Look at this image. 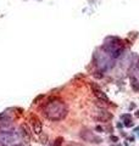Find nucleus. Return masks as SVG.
Returning a JSON list of instances; mask_svg holds the SVG:
<instances>
[{"label":"nucleus","mask_w":139,"mask_h":146,"mask_svg":"<svg viewBox=\"0 0 139 146\" xmlns=\"http://www.w3.org/2000/svg\"><path fill=\"white\" fill-rule=\"evenodd\" d=\"M21 130H22V135L26 136V138H29V131H28V128L26 124H22L21 126Z\"/></svg>","instance_id":"nucleus-5"},{"label":"nucleus","mask_w":139,"mask_h":146,"mask_svg":"<svg viewBox=\"0 0 139 146\" xmlns=\"http://www.w3.org/2000/svg\"><path fill=\"white\" fill-rule=\"evenodd\" d=\"M43 97H44V95H39V96L37 97V99H34V101H33V102H34V104H37V102H38L40 99H43Z\"/></svg>","instance_id":"nucleus-8"},{"label":"nucleus","mask_w":139,"mask_h":146,"mask_svg":"<svg viewBox=\"0 0 139 146\" xmlns=\"http://www.w3.org/2000/svg\"><path fill=\"white\" fill-rule=\"evenodd\" d=\"M79 136H80V139H83L84 141H89V142H97V144H99V142L102 141L100 138L95 136V135L93 134V131L88 130V129H83L82 131H80Z\"/></svg>","instance_id":"nucleus-2"},{"label":"nucleus","mask_w":139,"mask_h":146,"mask_svg":"<svg viewBox=\"0 0 139 146\" xmlns=\"http://www.w3.org/2000/svg\"><path fill=\"white\" fill-rule=\"evenodd\" d=\"M135 116H137V117H139V111H137V113H135Z\"/></svg>","instance_id":"nucleus-10"},{"label":"nucleus","mask_w":139,"mask_h":146,"mask_svg":"<svg viewBox=\"0 0 139 146\" xmlns=\"http://www.w3.org/2000/svg\"><path fill=\"white\" fill-rule=\"evenodd\" d=\"M32 128H33L34 134H37V135H40L42 134L43 126H42V122L38 118H33V121H32Z\"/></svg>","instance_id":"nucleus-3"},{"label":"nucleus","mask_w":139,"mask_h":146,"mask_svg":"<svg viewBox=\"0 0 139 146\" xmlns=\"http://www.w3.org/2000/svg\"><path fill=\"white\" fill-rule=\"evenodd\" d=\"M95 130L99 131V133H101V131H104V128L100 127V126H97V127H95Z\"/></svg>","instance_id":"nucleus-7"},{"label":"nucleus","mask_w":139,"mask_h":146,"mask_svg":"<svg viewBox=\"0 0 139 146\" xmlns=\"http://www.w3.org/2000/svg\"><path fill=\"white\" fill-rule=\"evenodd\" d=\"M110 139H111L112 142H117V141H118V138H117V136H111Z\"/></svg>","instance_id":"nucleus-9"},{"label":"nucleus","mask_w":139,"mask_h":146,"mask_svg":"<svg viewBox=\"0 0 139 146\" xmlns=\"http://www.w3.org/2000/svg\"><path fill=\"white\" fill-rule=\"evenodd\" d=\"M68 113V110L66 104L59 97H51L45 107H44V116L50 121H61L63 119Z\"/></svg>","instance_id":"nucleus-1"},{"label":"nucleus","mask_w":139,"mask_h":146,"mask_svg":"<svg viewBox=\"0 0 139 146\" xmlns=\"http://www.w3.org/2000/svg\"><path fill=\"white\" fill-rule=\"evenodd\" d=\"M55 141H56V142L54 144V146H60V145L62 144V138H57Z\"/></svg>","instance_id":"nucleus-6"},{"label":"nucleus","mask_w":139,"mask_h":146,"mask_svg":"<svg viewBox=\"0 0 139 146\" xmlns=\"http://www.w3.org/2000/svg\"><path fill=\"white\" fill-rule=\"evenodd\" d=\"M92 89H93L94 94L97 95V96H98L100 100H102V101H106V102H110V101H109V99H107V96L105 95V93H102V91L99 89V86H98V85L92 84Z\"/></svg>","instance_id":"nucleus-4"}]
</instances>
